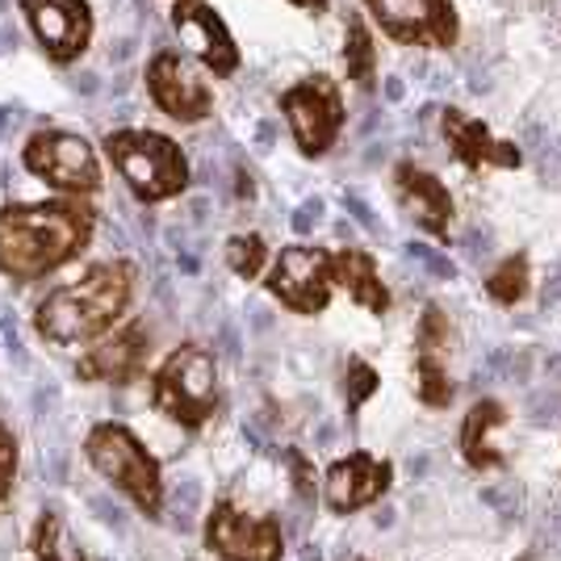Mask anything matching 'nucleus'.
Wrapping results in <instances>:
<instances>
[{
  "label": "nucleus",
  "mask_w": 561,
  "mask_h": 561,
  "mask_svg": "<svg viewBox=\"0 0 561 561\" xmlns=\"http://www.w3.org/2000/svg\"><path fill=\"white\" fill-rule=\"evenodd\" d=\"M96 231V210L84 197L4 206L0 210V273L38 280L76 260Z\"/></svg>",
  "instance_id": "1"
},
{
  "label": "nucleus",
  "mask_w": 561,
  "mask_h": 561,
  "mask_svg": "<svg viewBox=\"0 0 561 561\" xmlns=\"http://www.w3.org/2000/svg\"><path fill=\"white\" fill-rule=\"evenodd\" d=\"M130 298H135V264L101 260L80 280L50 289L47 298L38 302L34 328H38L43 340L59 344V348L93 344V340L114 331V323L126 314Z\"/></svg>",
  "instance_id": "2"
},
{
  "label": "nucleus",
  "mask_w": 561,
  "mask_h": 561,
  "mask_svg": "<svg viewBox=\"0 0 561 561\" xmlns=\"http://www.w3.org/2000/svg\"><path fill=\"white\" fill-rule=\"evenodd\" d=\"M84 457L142 515H160V507H164V473H160V461L142 448V440L130 427L96 423L93 432H89V440H84Z\"/></svg>",
  "instance_id": "3"
},
{
  "label": "nucleus",
  "mask_w": 561,
  "mask_h": 561,
  "mask_svg": "<svg viewBox=\"0 0 561 561\" xmlns=\"http://www.w3.org/2000/svg\"><path fill=\"white\" fill-rule=\"evenodd\" d=\"M105 156L114 160L122 181L139 202H168L188 185L185 151L156 130H117L105 139Z\"/></svg>",
  "instance_id": "4"
},
{
  "label": "nucleus",
  "mask_w": 561,
  "mask_h": 561,
  "mask_svg": "<svg viewBox=\"0 0 561 561\" xmlns=\"http://www.w3.org/2000/svg\"><path fill=\"white\" fill-rule=\"evenodd\" d=\"M151 402L156 411H164L168 420L188 432L206 427L218 411V365L210 352L197 344L172 352L151 377Z\"/></svg>",
  "instance_id": "5"
},
{
  "label": "nucleus",
  "mask_w": 561,
  "mask_h": 561,
  "mask_svg": "<svg viewBox=\"0 0 561 561\" xmlns=\"http://www.w3.org/2000/svg\"><path fill=\"white\" fill-rule=\"evenodd\" d=\"M280 114L302 147V156H328L344 130V96L331 76H306L302 84L280 93Z\"/></svg>",
  "instance_id": "6"
},
{
  "label": "nucleus",
  "mask_w": 561,
  "mask_h": 561,
  "mask_svg": "<svg viewBox=\"0 0 561 561\" xmlns=\"http://www.w3.org/2000/svg\"><path fill=\"white\" fill-rule=\"evenodd\" d=\"M22 160L34 176H43L47 185H55L68 197H93L101 188L96 151L80 135H68V130H38L25 142Z\"/></svg>",
  "instance_id": "7"
},
{
  "label": "nucleus",
  "mask_w": 561,
  "mask_h": 561,
  "mask_svg": "<svg viewBox=\"0 0 561 561\" xmlns=\"http://www.w3.org/2000/svg\"><path fill=\"white\" fill-rule=\"evenodd\" d=\"M365 4L381 25V34L402 47L448 50L461 34L453 0H365Z\"/></svg>",
  "instance_id": "8"
},
{
  "label": "nucleus",
  "mask_w": 561,
  "mask_h": 561,
  "mask_svg": "<svg viewBox=\"0 0 561 561\" xmlns=\"http://www.w3.org/2000/svg\"><path fill=\"white\" fill-rule=\"evenodd\" d=\"M331 256L323 248H310V243H294L285 248L268 273V294L280 306H289L294 314H323L331 302Z\"/></svg>",
  "instance_id": "9"
},
{
  "label": "nucleus",
  "mask_w": 561,
  "mask_h": 561,
  "mask_svg": "<svg viewBox=\"0 0 561 561\" xmlns=\"http://www.w3.org/2000/svg\"><path fill=\"white\" fill-rule=\"evenodd\" d=\"M22 13L50 64H76L93 43L89 0H22Z\"/></svg>",
  "instance_id": "10"
},
{
  "label": "nucleus",
  "mask_w": 561,
  "mask_h": 561,
  "mask_svg": "<svg viewBox=\"0 0 561 561\" xmlns=\"http://www.w3.org/2000/svg\"><path fill=\"white\" fill-rule=\"evenodd\" d=\"M206 545L222 561H280V528L273 519L243 515L234 503H214L206 524Z\"/></svg>",
  "instance_id": "11"
},
{
  "label": "nucleus",
  "mask_w": 561,
  "mask_h": 561,
  "mask_svg": "<svg viewBox=\"0 0 561 561\" xmlns=\"http://www.w3.org/2000/svg\"><path fill=\"white\" fill-rule=\"evenodd\" d=\"M147 89H151V101L164 110L172 122H202V117L214 110V93L206 89V80L188 68L181 55L172 50H160L147 68Z\"/></svg>",
  "instance_id": "12"
},
{
  "label": "nucleus",
  "mask_w": 561,
  "mask_h": 561,
  "mask_svg": "<svg viewBox=\"0 0 561 561\" xmlns=\"http://www.w3.org/2000/svg\"><path fill=\"white\" fill-rule=\"evenodd\" d=\"M172 30L181 34V43L214 76H231L239 68V47H234L231 30H227V22L214 13L210 4H202V0H176L172 4Z\"/></svg>",
  "instance_id": "13"
},
{
  "label": "nucleus",
  "mask_w": 561,
  "mask_h": 561,
  "mask_svg": "<svg viewBox=\"0 0 561 561\" xmlns=\"http://www.w3.org/2000/svg\"><path fill=\"white\" fill-rule=\"evenodd\" d=\"M390 478H394L390 461H377L369 453H352V457H344V461H335L328 469V482H323L328 507L335 515L360 512V507H369V503H377L381 494L390 491Z\"/></svg>",
  "instance_id": "14"
},
{
  "label": "nucleus",
  "mask_w": 561,
  "mask_h": 561,
  "mask_svg": "<svg viewBox=\"0 0 561 561\" xmlns=\"http://www.w3.org/2000/svg\"><path fill=\"white\" fill-rule=\"evenodd\" d=\"M147 352H151V335L142 323H126L114 335H101V344L80 356V369L76 374L84 381H114V386H130L147 365Z\"/></svg>",
  "instance_id": "15"
},
{
  "label": "nucleus",
  "mask_w": 561,
  "mask_h": 561,
  "mask_svg": "<svg viewBox=\"0 0 561 561\" xmlns=\"http://www.w3.org/2000/svg\"><path fill=\"white\" fill-rule=\"evenodd\" d=\"M440 130H445L453 156L466 168H519L524 156L515 142H503L491 135V126L482 117H469L466 110H445L440 114Z\"/></svg>",
  "instance_id": "16"
},
{
  "label": "nucleus",
  "mask_w": 561,
  "mask_h": 561,
  "mask_svg": "<svg viewBox=\"0 0 561 561\" xmlns=\"http://www.w3.org/2000/svg\"><path fill=\"white\" fill-rule=\"evenodd\" d=\"M394 188H398V202L407 206V214L420 222L423 231L445 239L448 222H453V197H448L445 181H436L432 172H423L415 164H398Z\"/></svg>",
  "instance_id": "17"
},
{
  "label": "nucleus",
  "mask_w": 561,
  "mask_h": 561,
  "mask_svg": "<svg viewBox=\"0 0 561 561\" xmlns=\"http://www.w3.org/2000/svg\"><path fill=\"white\" fill-rule=\"evenodd\" d=\"M331 280H335L340 289H348L352 302H360L369 314H386V310H390V289L381 285V273H377V264L369 252H360V248H340V252L331 256Z\"/></svg>",
  "instance_id": "18"
},
{
  "label": "nucleus",
  "mask_w": 561,
  "mask_h": 561,
  "mask_svg": "<svg viewBox=\"0 0 561 561\" xmlns=\"http://www.w3.org/2000/svg\"><path fill=\"white\" fill-rule=\"evenodd\" d=\"M503 420H507V411H503V402H494V398H482V402L469 407L466 427H461V453H466V461L473 469L499 466V453L491 448V432Z\"/></svg>",
  "instance_id": "19"
},
{
  "label": "nucleus",
  "mask_w": 561,
  "mask_h": 561,
  "mask_svg": "<svg viewBox=\"0 0 561 561\" xmlns=\"http://www.w3.org/2000/svg\"><path fill=\"white\" fill-rule=\"evenodd\" d=\"M344 68H348V80H356L360 89H374L377 84V47L369 25L360 18L348 22V34H344Z\"/></svg>",
  "instance_id": "20"
},
{
  "label": "nucleus",
  "mask_w": 561,
  "mask_h": 561,
  "mask_svg": "<svg viewBox=\"0 0 561 561\" xmlns=\"http://www.w3.org/2000/svg\"><path fill=\"white\" fill-rule=\"evenodd\" d=\"M528 289H533V273H528V256H507L499 268L491 273L486 280V294H491L494 302L503 306H515L528 298Z\"/></svg>",
  "instance_id": "21"
},
{
  "label": "nucleus",
  "mask_w": 561,
  "mask_h": 561,
  "mask_svg": "<svg viewBox=\"0 0 561 561\" xmlns=\"http://www.w3.org/2000/svg\"><path fill=\"white\" fill-rule=\"evenodd\" d=\"M415 394H420L423 407H448L453 402V381H448L445 356L420 352V360H415Z\"/></svg>",
  "instance_id": "22"
},
{
  "label": "nucleus",
  "mask_w": 561,
  "mask_h": 561,
  "mask_svg": "<svg viewBox=\"0 0 561 561\" xmlns=\"http://www.w3.org/2000/svg\"><path fill=\"white\" fill-rule=\"evenodd\" d=\"M34 558L38 561H84V553L76 549L64 533V519L55 512H47L34 528Z\"/></svg>",
  "instance_id": "23"
},
{
  "label": "nucleus",
  "mask_w": 561,
  "mask_h": 561,
  "mask_svg": "<svg viewBox=\"0 0 561 561\" xmlns=\"http://www.w3.org/2000/svg\"><path fill=\"white\" fill-rule=\"evenodd\" d=\"M264 260H268V248H264L260 234H234V239H227V264H231L234 277L256 280Z\"/></svg>",
  "instance_id": "24"
},
{
  "label": "nucleus",
  "mask_w": 561,
  "mask_h": 561,
  "mask_svg": "<svg viewBox=\"0 0 561 561\" xmlns=\"http://www.w3.org/2000/svg\"><path fill=\"white\" fill-rule=\"evenodd\" d=\"M415 344H420V352H432V356H445L448 352V319L440 314V306H427L423 310Z\"/></svg>",
  "instance_id": "25"
},
{
  "label": "nucleus",
  "mask_w": 561,
  "mask_h": 561,
  "mask_svg": "<svg viewBox=\"0 0 561 561\" xmlns=\"http://www.w3.org/2000/svg\"><path fill=\"white\" fill-rule=\"evenodd\" d=\"M13 478H18V440H13V432L0 423V503L13 494Z\"/></svg>",
  "instance_id": "26"
},
{
  "label": "nucleus",
  "mask_w": 561,
  "mask_h": 561,
  "mask_svg": "<svg viewBox=\"0 0 561 561\" xmlns=\"http://www.w3.org/2000/svg\"><path fill=\"white\" fill-rule=\"evenodd\" d=\"M374 390H377V374L365 365V360H352V365H348V407H352V411H356L365 398L374 394Z\"/></svg>",
  "instance_id": "27"
},
{
  "label": "nucleus",
  "mask_w": 561,
  "mask_h": 561,
  "mask_svg": "<svg viewBox=\"0 0 561 561\" xmlns=\"http://www.w3.org/2000/svg\"><path fill=\"white\" fill-rule=\"evenodd\" d=\"M289 4H298V9H306V13H314V18H319V13H328L331 0H289Z\"/></svg>",
  "instance_id": "28"
}]
</instances>
